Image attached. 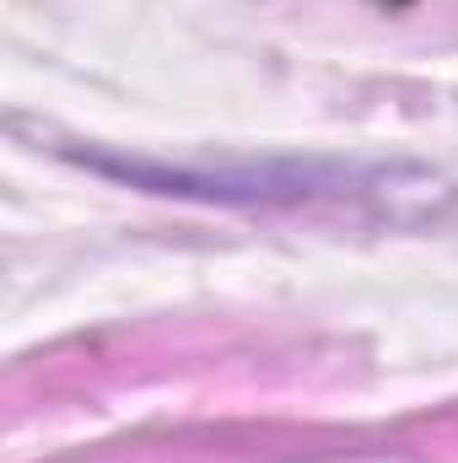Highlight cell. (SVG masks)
I'll return each mask as SVG.
<instances>
[{
    "instance_id": "6da1fadb",
    "label": "cell",
    "mask_w": 458,
    "mask_h": 463,
    "mask_svg": "<svg viewBox=\"0 0 458 463\" xmlns=\"http://www.w3.org/2000/svg\"><path fill=\"white\" fill-rule=\"evenodd\" d=\"M157 194L222 200V205H313V200H377L394 189L383 167H329V162H264V167H157V162H92Z\"/></svg>"
}]
</instances>
